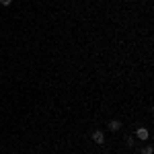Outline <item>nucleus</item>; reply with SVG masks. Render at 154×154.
Returning a JSON list of instances; mask_svg holds the SVG:
<instances>
[{
    "instance_id": "obj_3",
    "label": "nucleus",
    "mask_w": 154,
    "mask_h": 154,
    "mask_svg": "<svg viewBox=\"0 0 154 154\" xmlns=\"http://www.w3.org/2000/svg\"><path fill=\"white\" fill-rule=\"evenodd\" d=\"M119 128H121V121H117V119H113V121H109V130H111V131H117Z\"/></svg>"
},
{
    "instance_id": "obj_4",
    "label": "nucleus",
    "mask_w": 154,
    "mask_h": 154,
    "mask_svg": "<svg viewBox=\"0 0 154 154\" xmlns=\"http://www.w3.org/2000/svg\"><path fill=\"white\" fill-rule=\"evenodd\" d=\"M11 2H12V0H0V4H2V6H11Z\"/></svg>"
},
{
    "instance_id": "obj_5",
    "label": "nucleus",
    "mask_w": 154,
    "mask_h": 154,
    "mask_svg": "<svg viewBox=\"0 0 154 154\" xmlns=\"http://www.w3.org/2000/svg\"><path fill=\"white\" fill-rule=\"evenodd\" d=\"M144 154H152V146H146L144 148Z\"/></svg>"
},
{
    "instance_id": "obj_1",
    "label": "nucleus",
    "mask_w": 154,
    "mask_h": 154,
    "mask_svg": "<svg viewBox=\"0 0 154 154\" xmlns=\"http://www.w3.org/2000/svg\"><path fill=\"white\" fill-rule=\"evenodd\" d=\"M148 136H150V134H148L146 128H138V130H136V138H140V140H148Z\"/></svg>"
},
{
    "instance_id": "obj_2",
    "label": "nucleus",
    "mask_w": 154,
    "mask_h": 154,
    "mask_svg": "<svg viewBox=\"0 0 154 154\" xmlns=\"http://www.w3.org/2000/svg\"><path fill=\"white\" fill-rule=\"evenodd\" d=\"M93 140H95L97 144H103V142H105V134H103V131H99V130L93 131Z\"/></svg>"
}]
</instances>
